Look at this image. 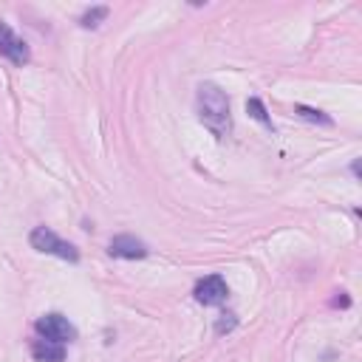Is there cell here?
Segmentation results:
<instances>
[{
    "mask_svg": "<svg viewBox=\"0 0 362 362\" xmlns=\"http://www.w3.org/2000/svg\"><path fill=\"white\" fill-rule=\"evenodd\" d=\"M29 244H32V249H37V252L57 255V258L71 260V263H77V260H80L77 246H74V244H68V241H62V238H60L54 230H48V227H34V230H32V235H29Z\"/></svg>",
    "mask_w": 362,
    "mask_h": 362,
    "instance_id": "7a4b0ae2",
    "label": "cell"
},
{
    "mask_svg": "<svg viewBox=\"0 0 362 362\" xmlns=\"http://www.w3.org/2000/svg\"><path fill=\"white\" fill-rule=\"evenodd\" d=\"M246 113L255 119V122H260V125H266V127H272V119H269V113H266V108H263V102L260 99H246Z\"/></svg>",
    "mask_w": 362,
    "mask_h": 362,
    "instance_id": "30bf717a",
    "label": "cell"
},
{
    "mask_svg": "<svg viewBox=\"0 0 362 362\" xmlns=\"http://www.w3.org/2000/svg\"><path fill=\"white\" fill-rule=\"evenodd\" d=\"M295 113H298V116H303L306 122H317V125H326V127H331V125H334V122H331V116H326L323 111L309 108V105H295Z\"/></svg>",
    "mask_w": 362,
    "mask_h": 362,
    "instance_id": "ba28073f",
    "label": "cell"
},
{
    "mask_svg": "<svg viewBox=\"0 0 362 362\" xmlns=\"http://www.w3.org/2000/svg\"><path fill=\"white\" fill-rule=\"evenodd\" d=\"M227 295H230V288L221 274H207L195 283V300L204 306H218L227 300Z\"/></svg>",
    "mask_w": 362,
    "mask_h": 362,
    "instance_id": "277c9868",
    "label": "cell"
},
{
    "mask_svg": "<svg viewBox=\"0 0 362 362\" xmlns=\"http://www.w3.org/2000/svg\"><path fill=\"white\" fill-rule=\"evenodd\" d=\"M0 54H4L6 60H12L15 65H26L29 62V46L20 37H15L9 23H4V20H0Z\"/></svg>",
    "mask_w": 362,
    "mask_h": 362,
    "instance_id": "5b68a950",
    "label": "cell"
},
{
    "mask_svg": "<svg viewBox=\"0 0 362 362\" xmlns=\"http://www.w3.org/2000/svg\"><path fill=\"white\" fill-rule=\"evenodd\" d=\"M198 119L204 122V127L212 136H218V139H227L232 133L230 99L218 85H212V83L198 85Z\"/></svg>",
    "mask_w": 362,
    "mask_h": 362,
    "instance_id": "6da1fadb",
    "label": "cell"
},
{
    "mask_svg": "<svg viewBox=\"0 0 362 362\" xmlns=\"http://www.w3.org/2000/svg\"><path fill=\"white\" fill-rule=\"evenodd\" d=\"M108 252L113 258H122V260H141V258H148L151 249H148V244L133 238V235H116V238H111Z\"/></svg>",
    "mask_w": 362,
    "mask_h": 362,
    "instance_id": "8992f818",
    "label": "cell"
},
{
    "mask_svg": "<svg viewBox=\"0 0 362 362\" xmlns=\"http://www.w3.org/2000/svg\"><path fill=\"white\" fill-rule=\"evenodd\" d=\"M105 18H108V6H94V9H88V12L80 18V26H83V29H97Z\"/></svg>",
    "mask_w": 362,
    "mask_h": 362,
    "instance_id": "9c48e42d",
    "label": "cell"
},
{
    "mask_svg": "<svg viewBox=\"0 0 362 362\" xmlns=\"http://www.w3.org/2000/svg\"><path fill=\"white\" fill-rule=\"evenodd\" d=\"M32 356H34L37 362H62V359H65V345L40 337V340L32 342Z\"/></svg>",
    "mask_w": 362,
    "mask_h": 362,
    "instance_id": "52a82bcc",
    "label": "cell"
},
{
    "mask_svg": "<svg viewBox=\"0 0 362 362\" xmlns=\"http://www.w3.org/2000/svg\"><path fill=\"white\" fill-rule=\"evenodd\" d=\"M37 334L46 337V340H54V342H74L77 340V328L68 323V317L62 314H43L37 323H34Z\"/></svg>",
    "mask_w": 362,
    "mask_h": 362,
    "instance_id": "3957f363",
    "label": "cell"
},
{
    "mask_svg": "<svg viewBox=\"0 0 362 362\" xmlns=\"http://www.w3.org/2000/svg\"><path fill=\"white\" fill-rule=\"evenodd\" d=\"M235 326H238L235 314H221V317H218V323H215V331H218V334H227V331H232Z\"/></svg>",
    "mask_w": 362,
    "mask_h": 362,
    "instance_id": "8fae6325",
    "label": "cell"
}]
</instances>
